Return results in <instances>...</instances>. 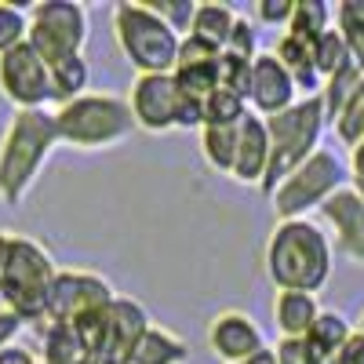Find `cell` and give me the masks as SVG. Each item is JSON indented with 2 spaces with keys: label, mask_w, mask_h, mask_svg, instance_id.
Wrapping results in <instances>:
<instances>
[{
  "label": "cell",
  "mask_w": 364,
  "mask_h": 364,
  "mask_svg": "<svg viewBox=\"0 0 364 364\" xmlns=\"http://www.w3.org/2000/svg\"><path fill=\"white\" fill-rule=\"evenodd\" d=\"M331 233L314 223V219H291L277 223L266 237L262 248V266L266 277L277 291H310L317 295L331 281Z\"/></svg>",
  "instance_id": "1"
},
{
  "label": "cell",
  "mask_w": 364,
  "mask_h": 364,
  "mask_svg": "<svg viewBox=\"0 0 364 364\" xmlns=\"http://www.w3.org/2000/svg\"><path fill=\"white\" fill-rule=\"evenodd\" d=\"M55 146H63L55 109H15L0 135V204L22 208L29 200Z\"/></svg>",
  "instance_id": "2"
},
{
  "label": "cell",
  "mask_w": 364,
  "mask_h": 364,
  "mask_svg": "<svg viewBox=\"0 0 364 364\" xmlns=\"http://www.w3.org/2000/svg\"><path fill=\"white\" fill-rule=\"evenodd\" d=\"M55 277H58L55 255L41 240L26 237V233H8L4 277H0V302H4V310L18 314L26 324H41Z\"/></svg>",
  "instance_id": "3"
},
{
  "label": "cell",
  "mask_w": 364,
  "mask_h": 364,
  "mask_svg": "<svg viewBox=\"0 0 364 364\" xmlns=\"http://www.w3.org/2000/svg\"><path fill=\"white\" fill-rule=\"evenodd\" d=\"M113 37L128 66L146 73H175L182 37L142 0H120L113 4Z\"/></svg>",
  "instance_id": "4"
},
{
  "label": "cell",
  "mask_w": 364,
  "mask_h": 364,
  "mask_svg": "<svg viewBox=\"0 0 364 364\" xmlns=\"http://www.w3.org/2000/svg\"><path fill=\"white\" fill-rule=\"evenodd\" d=\"M55 124H58L63 146L84 149V154H91V149H113L139 132L132 102L120 95H99V91H87L84 99L58 106Z\"/></svg>",
  "instance_id": "5"
},
{
  "label": "cell",
  "mask_w": 364,
  "mask_h": 364,
  "mask_svg": "<svg viewBox=\"0 0 364 364\" xmlns=\"http://www.w3.org/2000/svg\"><path fill=\"white\" fill-rule=\"evenodd\" d=\"M266 128H269V142H273V157H269L262 193L273 197V190L321 149V139L331 128V120H328L324 99L314 95V99H299L291 109H284L277 117H269Z\"/></svg>",
  "instance_id": "6"
},
{
  "label": "cell",
  "mask_w": 364,
  "mask_h": 364,
  "mask_svg": "<svg viewBox=\"0 0 364 364\" xmlns=\"http://www.w3.org/2000/svg\"><path fill=\"white\" fill-rule=\"evenodd\" d=\"M343 186H350V164H343L339 154H331L328 146H321L317 154L295 168L269 197V208L277 223L291 219H310V211H321Z\"/></svg>",
  "instance_id": "7"
},
{
  "label": "cell",
  "mask_w": 364,
  "mask_h": 364,
  "mask_svg": "<svg viewBox=\"0 0 364 364\" xmlns=\"http://www.w3.org/2000/svg\"><path fill=\"white\" fill-rule=\"evenodd\" d=\"M87 37L91 18L87 4H80V0H41L29 8V44L41 51L48 66L84 55Z\"/></svg>",
  "instance_id": "8"
},
{
  "label": "cell",
  "mask_w": 364,
  "mask_h": 364,
  "mask_svg": "<svg viewBox=\"0 0 364 364\" xmlns=\"http://www.w3.org/2000/svg\"><path fill=\"white\" fill-rule=\"evenodd\" d=\"M117 299V288L95 269H58V277L48 295L44 321L51 324H77L80 317L106 310Z\"/></svg>",
  "instance_id": "9"
},
{
  "label": "cell",
  "mask_w": 364,
  "mask_h": 364,
  "mask_svg": "<svg viewBox=\"0 0 364 364\" xmlns=\"http://www.w3.org/2000/svg\"><path fill=\"white\" fill-rule=\"evenodd\" d=\"M0 95L15 109H48L55 102L51 66L29 41L8 55H0Z\"/></svg>",
  "instance_id": "10"
},
{
  "label": "cell",
  "mask_w": 364,
  "mask_h": 364,
  "mask_svg": "<svg viewBox=\"0 0 364 364\" xmlns=\"http://www.w3.org/2000/svg\"><path fill=\"white\" fill-rule=\"evenodd\" d=\"M154 328V317L132 295H117L113 306L106 310V331H102V346L99 357L102 364H132V353L146 339V331Z\"/></svg>",
  "instance_id": "11"
},
{
  "label": "cell",
  "mask_w": 364,
  "mask_h": 364,
  "mask_svg": "<svg viewBox=\"0 0 364 364\" xmlns=\"http://www.w3.org/2000/svg\"><path fill=\"white\" fill-rule=\"evenodd\" d=\"M128 102H132V113H135L139 132H149V135L175 132V117H178L182 91H178V84H175L171 73H146V77H135Z\"/></svg>",
  "instance_id": "12"
},
{
  "label": "cell",
  "mask_w": 364,
  "mask_h": 364,
  "mask_svg": "<svg viewBox=\"0 0 364 364\" xmlns=\"http://www.w3.org/2000/svg\"><path fill=\"white\" fill-rule=\"evenodd\" d=\"M208 350L223 364H248L269 350L262 328L245 310H223L208 321Z\"/></svg>",
  "instance_id": "13"
},
{
  "label": "cell",
  "mask_w": 364,
  "mask_h": 364,
  "mask_svg": "<svg viewBox=\"0 0 364 364\" xmlns=\"http://www.w3.org/2000/svg\"><path fill=\"white\" fill-rule=\"evenodd\" d=\"M317 215L331 230V248L343 259L364 266V197L353 186H343Z\"/></svg>",
  "instance_id": "14"
},
{
  "label": "cell",
  "mask_w": 364,
  "mask_h": 364,
  "mask_svg": "<svg viewBox=\"0 0 364 364\" xmlns=\"http://www.w3.org/2000/svg\"><path fill=\"white\" fill-rule=\"evenodd\" d=\"M299 99L302 95H299L291 73L281 66V58L273 55V51H262L255 58V66H252V95H248L252 113L262 117V120H269V117L291 109Z\"/></svg>",
  "instance_id": "15"
},
{
  "label": "cell",
  "mask_w": 364,
  "mask_h": 364,
  "mask_svg": "<svg viewBox=\"0 0 364 364\" xmlns=\"http://www.w3.org/2000/svg\"><path fill=\"white\" fill-rule=\"evenodd\" d=\"M269 157H273V142H269V128L266 120L248 113L240 124V146H237V168H233V182L240 186H259L266 182L269 171Z\"/></svg>",
  "instance_id": "16"
},
{
  "label": "cell",
  "mask_w": 364,
  "mask_h": 364,
  "mask_svg": "<svg viewBox=\"0 0 364 364\" xmlns=\"http://www.w3.org/2000/svg\"><path fill=\"white\" fill-rule=\"evenodd\" d=\"M273 55H277L281 66L291 73V80H295L302 99H314V95H321V91H324V77L317 70V58H314V44L310 41H302L295 33H281Z\"/></svg>",
  "instance_id": "17"
},
{
  "label": "cell",
  "mask_w": 364,
  "mask_h": 364,
  "mask_svg": "<svg viewBox=\"0 0 364 364\" xmlns=\"http://www.w3.org/2000/svg\"><path fill=\"white\" fill-rule=\"evenodd\" d=\"M321 302L310 291H277L273 299V324L281 339H306L314 321L321 317Z\"/></svg>",
  "instance_id": "18"
},
{
  "label": "cell",
  "mask_w": 364,
  "mask_h": 364,
  "mask_svg": "<svg viewBox=\"0 0 364 364\" xmlns=\"http://www.w3.org/2000/svg\"><path fill=\"white\" fill-rule=\"evenodd\" d=\"M37 336H41V364H80V360H87V350H84L73 324L41 321Z\"/></svg>",
  "instance_id": "19"
},
{
  "label": "cell",
  "mask_w": 364,
  "mask_h": 364,
  "mask_svg": "<svg viewBox=\"0 0 364 364\" xmlns=\"http://www.w3.org/2000/svg\"><path fill=\"white\" fill-rule=\"evenodd\" d=\"M186 360H190V346L171 328H161V324L149 328L139 350L132 353V364H186Z\"/></svg>",
  "instance_id": "20"
},
{
  "label": "cell",
  "mask_w": 364,
  "mask_h": 364,
  "mask_svg": "<svg viewBox=\"0 0 364 364\" xmlns=\"http://www.w3.org/2000/svg\"><path fill=\"white\" fill-rule=\"evenodd\" d=\"M237 146H240V128H200V154L211 171L233 178Z\"/></svg>",
  "instance_id": "21"
},
{
  "label": "cell",
  "mask_w": 364,
  "mask_h": 364,
  "mask_svg": "<svg viewBox=\"0 0 364 364\" xmlns=\"http://www.w3.org/2000/svg\"><path fill=\"white\" fill-rule=\"evenodd\" d=\"M237 18H240L237 8L223 4V0H208V4H197V18H193L190 33H197V37H204V41H211V44H219V48L226 51Z\"/></svg>",
  "instance_id": "22"
},
{
  "label": "cell",
  "mask_w": 364,
  "mask_h": 364,
  "mask_svg": "<svg viewBox=\"0 0 364 364\" xmlns=\"http://www.w3.org/2000/svg\"><path fill=\"white\" fill-rule=\"evenodd\" d=\"M51 87H55V102L66 106L73 99H84L87 87H91V66L87 58L77 55V58H66V63L51 66Z\"/></svg>",
  "instance_id": "23"
},
{
  "label": "cell",
  "mask_w": 364,
  "mask_h": 364,
  "mask_svg": "<svg viewBox=\"0 0 364 364\" xmlns=\"http://www.w3.org/2000/svg\"><path fill=\"white\" fill-rule=\"evenodd\" d=\"M353 331H357L353 321H346L339 310H321V317L314 321V328H310V336H306V339H310V343L331 360V357H336V353L353 339Z\"/></svg>",
  "instance_id": "24"
},
{
  "label": "cell",
  "mask_w": 364,
  "mask_h": 364,
  "mask_svg": "<svg viewBox=\"0 0 364 364\" xmlns=\"http://www.w3.org/2000/svg\"><path fill=\"white\" fill-rule=\"evenodd\" d=\"M331 15H336V8L324 4V0H295V15L288 22V33L314 44L317 37H324L331 29Z\"/></svg>",
  "instance_id": "25"
},
{
  "label": "cell",
  "mask_w": 364,
  "mask_h": 364,
  "mask_svg": "<svg viewBox=\"0 0 364 364\" xmlns=\"http://www.w3.org/2000/svg\"><path fill=\"white\" fill-rule=\"evenodd\" d=\"M248 113H252L248 99H240V95H233V91L219 87L215 95L204 99V128H240Z\"/></svg>",
  "instance_id": "26"
},
{
  "label": "cell",
  "mask_w": 364,
  "mask_h": 364,
  "mask_svg": "<svg viewBox=\"0 0 364 364\" xmlns=\"http://www.w3.org/2000/svg\"><path fill=\"white\" fill-rule=\"evenodd\" d=\"M364 80V70L357 63H350L346 70H339L336 77H328L324 80V91H321V99H324V109H328V120L336 124V117L343 113V106L353 99V91L360 87Z\"/></svg>",
  "instance_id": "27"
},
{
  "label": "cell",
  "mask_w": 364,
  "mask_h": 364,
  "mask_svg": "<svg viewBox=\"0 0 364 364\" xmlns=\"http://www.w3.org/2000/svg\"><path fill=\"white\" fill-rule=\"evenodd\" d=\"M336 29L346 37L353 63L364 70V0H343V4H336Z\"/></svg>",
  "instance_id": "28"
},
{
  "label": "cell",
  "mask_w": 364,
  "mask_h": 364,
  "mask_svg": "<svg viewBox=\"0 0 364 364\" xmlns=\"http://www.w3.org/2000/svg\"><path fill=\"white\" fill-rule=\"evenodd\" d=\"M314 58H317V70H321L324 80L336 77L339 70H346V66L353 63V55H350V48H346V37L339 33L336 26H331L324 37L314 41Z\"/></svg>",
  "instance_id": "29"
},
{
  "label": "cell",
  "mask_w": 364,
  "mask_h": 364,
  "mask_svg": "<svg viewBox=\"0 0 364 364\" xmlns=\"http://www.w3.org/2000/svg\"><path fill=\"white\" fill-rule=\"evenodd\" d=\"M175 84L182 95H190V99H208V95H215L219 91V63H204V66H178L175 73Z\"/></svg>",
  "instance_id": "30"
},
{
  "label": "cell",
  "mask_w": 364,
  "mask_h": 364,
  "mask_svg": "<svg viewBox=\"0 0 364 364\" xmlns=\"http://www.w3.org/2000/svg\"><path fill=\"white\" fill-rule=\"evenodd\" d=\"M26 41H29V8L0 0V55L15 51Z\"/></svg>",
  "instance_id": "31"
},
{
  "label": "cell",
  "mask_w": 364,
  "mask_h": 364,
  "mask_svg": "<svg viewBox=\"0 0 364 364\" xmlns=\"http://www.w3.org/2000/svg\"><path fill=\"white\" fill-rule=\"evenodd\" d=\"M336 135H339V142L343 146H360L364 142V80H360V87L353 91V99L343 106V113L336 117Z\"/></svg>",
  "instance_id": "32"
},
{
  "label": "cell",
  "mask_w": 364,
  "mask_h": 364,
  "mask_svg": "<svg viewBox=\"0 0 364 364\" xmlns=\"http://www.w3.org/2000/svg\"><path fill=\"white\" fill-rule=\"evenodd\" d=\"M252 66H255V58H240L233 51H223V58H219V87L248 99L252 95Z\"/></svg>",
  "instance_id": "33"
},
{
  "label": "cell",
  "mask_w": 364,
  "mask_h": 364,
  "mask_svg": "<svg viewBox=\"0 0 364 364\" xmlns=\"http://www.w3.org/2000/svg\"><path fill=\"white\" fill-rule=\"evenodd\" d=\"M149 8H154L178 37H190L193 18H197V0H149Z\"/></svg>",
  "instance_id": "34"
},
{
  "label": "cell",
  "mask_w": 364,
  "mask_h": 364,
  "mask_svg": "<svg viewBox=\"0 0 364 364\" xmlns=\"http://www.w3.org/2000/svg\"><path fill=\"white\" fill-rule=\"evenodd\" d=\"M273 360L277 364H328V357L310 339H277Z\"/></svg>",
  "instance_id": "35"
},
{
  "label": "cell",
  "mask_w": 364,
  "mask_h": 364,
  "mask_svg": "<svg viewBox=\"0 0 364 364\" xmlns=\"http://www.w3.org/2000/svg\"><path fill=\"white\" fill-rule=\"evenodd\" d=\"M223 58V48L219 44H211L197 33L190 37H182V48H178V66H204V63H219ZM175 66V70H178Z\"/></svg>",
  "instance_id": "36"
},
{
  "label": "cell",
  "mask_w": 364,
  "mask_h": 364,
  "mask_svg": "<svg viewBox=\"0 0 364 364\" xmlns=\"http://www.w3.org/2000/svg\"><path fill=\"white\" fill-rule=\"evenodd\" d=\"M291 15H295V0H259L252 8L255 26H273V29H284V33H288Z\"/></svg>",
  "instance_id": "37"
},
{
  "label": "cell",
  "mask_w": 364,
  "mask_h": 364,
  "mask_svg": "<svg viewBox=\"0 0 364 364\" xmlns=\"http://www.w3.org/2000/svg\"><path fill=\"white\" fill-rule=\"evenodd\" d=\"M226 51H233V55H240V58H259V55H262V51H259V29H255V22H252L248 15L237 18Z\"/></svg>",
  "instance_id": "38"
},
{
  "label": "cell",
  "mask_w": 364,
  "mask_h": 364,
  "mask_svg": "<svg viewBox=\"0 0 364 364\" xmlns=\"http://www.w3.org/2000/svg\"><path fill=\"white\" fill-rule=\"evenodd\" d=\"M175 128H178V132H200V128H204V102H200V99H190V95H182L178 117H175Z\"/></svg>",
  "instance_id": "39"
},
{
  "label": "cell",
  "mask_w": 364,
  "mask_h": 364,
  "mask_svg": "<svg viewBox=\"0 0 364 364\" xmlns=\"http://www.w3.org/2000/svg\"><path fill=\"white\" fill-rule=\"evenodd\" d=\"M29 324L18 317V314H11V310H4L0 306V350H8V346H15V339L22 336Z\"/></svg>",
  "instance_id": "40"
},
{
  "label": "cell",
  "mask_w": 364,
  "mask_h": 364,
  "mask_svg": "<svg viewBox=\"0 0 364 364\" xmlns=\"http://www.w3.org/2000/svg\"><path fill=\"white\" fill-rule=\"evenodd\" d=\"M328 364H364V336H360V331H353V339L336 357H331Z\"/></svg>",
  "instance_id": "41"
},
{
  "label": "cell",
  "mask_w": 364,
  "mask_h": 364,
  "mask_svg": "<svg viewBox=\"0 0 364 364\" xmlns=\"http://www.w3.org/2000/svg\"><path fill=\"white\" fill-rule=\"evenodd\" d=\"M350 186L364 197V142L350 149Z\"/></svg>",
  "instance_id": "42"
},
{
  "label": "cell",
  "mask_w": 364,
  "mask_h": 364,
  "mask_svg": "<svg viewBox=\"0 0 364 364\" xmlns=\"http://www.w3.org/2000/svg\"><path fill=\"white\" fill-rule=\"evenodd\" d=\"M0 364H41V357L33 350H26V346H8V350H0Z\"/></svg>",
  "instance_id": "43"
},
{
  "label": "cell",
  "mask_w": 364,
  "mask_h": 364,
  "mask_svg": "<svg viewBox=\"0 0 364 364\" xmlns=\"http://www.w3.org/2000/svg\"><path fill=\"white\" fill-rule=\"evenodd\" d=\"M4 248H8V230H0V277H4Z\"/></svg>",
  "instance_id": "44"
},
{
  "label": "cell",
  "mask_w": 364,
  "mask_h": 364,
  "mask_svg": "<svg viewBox=\"0 0 364 364\" xmlns=\"http://www.w3.org/2000/svg\"><path fill=\"white\" fill-rule=\"evenodd\" d=\"M248 364H277V360H273V346L262 353V357H255V360H248Z\"/></svg>",
  "instance_id": "45"
},
{
  "label": "cell",
  "mask_w": 364,
  "mask_h": 364,
  "mask_svg": "<svg viewBox=\"0 0 364 364\" xmlns=\"http://www.w3.org/2000/svg\"><path fill=\"white\" fill-rule=\"evenodd\" d=\"M353 328H357V331H360V336H364V310H360V317L353 321Z\"/></svg>",
  "instance_id": "46"
},
{
  "label": "cell",
  "mask_w": 364,
  "mask_h": 364,
  "mask_svg": "<svg viewBox=\"0 0 364 364\" xmlns=\"http://www.w3.org/2000/svg\"><path fill=\"white\" fill-rule=\"evenodd\" d=\"M80 364H102V360H95V357H87V360H80Z\"/></svg>",
  "instance_id": "47"
}]
</instances>
